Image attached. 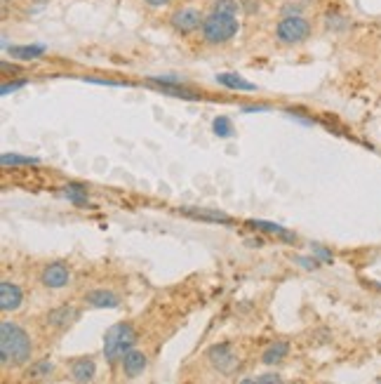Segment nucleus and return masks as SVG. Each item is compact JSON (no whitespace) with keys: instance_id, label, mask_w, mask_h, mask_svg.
I'll return each mask as SVG.
<instances>
[{"instance_id":"nucleus-22","label":"nucleus","mask_w":381,"mask_h":384,"mask_svg":"<svg viewBox=\"0 0 381 384\" xmlns=\"http://www.w3.org/2000/svg\"><path fill=\"white\" fill-rule=\"evenodd\" d=\"M212 130H214V135L216 137H233V123H231V118H226V116H216V118L212 120Z\"/></svg>"},{"instance_id":"nucleus-12","label":"nucleus","mask_w":381,"mask_h":384,"mask_svg":"<svg viewBox=\"0 0 381 384\" xmlns=\"http://www.w3.org/2000/svg\"><path fill=\"white\" fill-rule=\"evenodd\" d=\"M68 377H71L73 382H95L97 377V360L92 356H78L73 358L71 363H68Z\"/></svg>"},{"instance_id":"nucleus-4","label":"nucleus","mask_w":381,"mask_h":384,"mask_svg":"<svg viewBox=\"0 0 381 384\" xmlns=\"http://www.w3.org/2000/svg\"><path fill=\"white\" fill-rule=\"evenodd\" d=\"M313 36V24L306 19V15L301 17H280V21L273 28V38L283 48H299V45L308 43Z\"/></svg>"},{"instance_id":"nucleus-20","label":"nucleus","mask_w":381,"mask_h":384,"mask_svg":"<svg viewBox=\"0 0 381 384\" xmlns=\"http://www.w3.org/2000/svg\"><path fill=\"white\" fill-rule=\"evenodd\" d=\"M5 167H21V165H38V158H31V156H19V154H3V158H0Z\"/></svg>"},{"instance_id":"nucleus-14","label":"nucleus","mask_w":381,"mask_h":384,"mask_svg":"<svg viewBox=\"0 0 381 384\" xmlns=\"http://www.w3.org/2000/svg\"><path fill=\"white\" fill-rule=\"evenodd\" d=\"M287 356H290V342H287V340H275L271 347L263 349L261 363L263 365H275V363H280V360H285Z\"/></svg>"},{"instance_id":"nucleus-8","label":"nucleus","mask_w":381,"mask_h":384,"mask_svg":"<svg viewBox=\"0 0 381 384\" xmlns=\"http://www.w3.org/2000/svg\"><path fill=\"white\" fill-rule=\"evenodd\" d=\"M205 358L216 372H231L238 365V351L231 342H216L205 351Z\"/></svg>"},{"instance_id":"nucleus-24","label":"nucleus","mask_w":381,"mask_h":384,"mask_svg":"<svg viewBox=\"0 0 381 384\" xmlns=\"http://www.w3.org/2000/svg\"><path fill=\"white\" fill-rule=\"evenodd\" d=\"M243 382H259V384H273V382H283V377L278 375V372H263V375H257L252 377V380H243Z\"/></svg>"},{"instance_id":"nucleus-26","label":"nucleus","mask_w":381,"mask_h":384,"mask_svg":"<svg viewBox=\"0 0 381 384\" xmlns=\"http://www.w3.org/2000/svg\"><path fill=\"white\" fill-rule=\"evenodd\" d=\"M28 80H15V83H3V95H10V92L15 90H21V87H26Z\"/></svg>"},{"instance_id":"nucleus-2","label":"nucleus","mask_w":381,"mask_h":384,"mask_svg":"<svg viewBox=\"0 0 381 384\" xmlns=\"http://www.w3.org/2000/svg\"><path fill=\"white\" fill-rule=\"evenodd\" d=\"M33 354H36V345H33V337L28 335V330L21 323L5 318L0 323V363H3V370L26 368L33 360Z\"/></svg>"},{"instance_id":"nucleus-15","label":"nucleus","mask_w":381,"mask_h":384,"mask_svg":"<svg viewBox=\"0 0 381 384\" xmlns=\"http://www.w3.org/2000/svg\"><path fill=\"white\" fill-rule=\"evenodd\" d=\"M62 196L66 199L71 205L75 208H92V203L90 199H87V189H85V184H78V182H71V184H66L62 189Z\"/></svg>"},{"instance_id":"nucleus-11","label":"nucleus","mask_w":381,"mask_h":384,"mask_svg":"<svg viewBox=\"0 0 381 384\" xmlns=\"http://www.w3.org/2000/svg\"><path fill=\"white\" fill-rule=\"evenodd\" d=\"M85 304L92 309H118L120 307V295L115 290L109 288H95L85 293Z\"/></svg>"},{"instance_id":"nucleus-23","label":"nucleus","mask_w":381,"mask_h":384,"mask_svg":"<svg viewBox=\"0 0 381 384\" xmlns=\"http://www.w3.org/2000/svg\"><path fill=\"white\" fill-rule=\"evenodd\" d=\"M325 24H327V28H330V31H342V28L349 24V19H346L344 15H337V12H330L325 17Z\"/></svg>"},{"instance_id":"nucleus-7","label":"nucleus","mask_w":381,"mask_h":384,"mask_svg":"<svg viewBox=\"0 0 381 384\" xmlns=\"http://www.w3.org/2000/svg\"><path fill=\"white\" fill-rule=\"evenodd\" d=\"M80 318V309L75 304H59L43 316V325L52 333H66L71 325Z\"/></svg>"},{"instance_id":"nucleus-10","label":"nucleus","mask_w":381,"mask_h":384,"mask_svg":"<svg viewBox=\"0 0 381 384\" xmlns=\"http://www.w3.org/2000/svg\"><path fill=\"white\" fill-rule=\"evenodd\" d=\"M146 368H149V356L139 349H130V351L122 354L120 358V372L127 377V380H137L142 377Z\"/></svg>"},{"instance_id":"nucleus-13","label":"nucleus","mask_w":381,"mask_h":384,"mask_svg":"<svg viewBox=\"0 0 381 384\" xmlns=\"http://www.w3.org/2000/svg\"><path fill=\"white\" fill-rule=\"evenodd\" d=\"M55 375V363L50 358H38L24 368V380L26 382H50Z\"/></svg>"},{"instance_id":"nucleus-19","label":"nucleus","mask_w":381,"mask_h":384,"mask_svg":"<svg viewBox=\"0 0 381 384\" xmlns=\"http://www.w3.org/2000/svg\"><path fill=\"white\" fill-rule=\"evenodd\" d=\"M310 8V0H285L283 8H280V17H301L306 15Z\"/></svg>"},{"instance_id":"nucleus-16","label":"nucleus","mask_w":381,"mask_h":384,"mask_svg":"<svg viewBox=\"0 0 381 384\" xmlns=\"http://www.w3.org/2000/svg\"><path fill=\"white\" fill-rule=\"evenodd\" d=\"M248 226H250V229H254V231H263V234L280 236L283 241H290V243L297 241V234H292V231H287L285 226L273 224V222H263V219H250Z\"/></svg>"},{"instance_id":"nucleus-21","label":"nucleus","mask_w":381,"mask_h":384,"mask_svg":"<svg viewBox=\"0 0 381 384\" xmlns=\"http://www.w3.org/2000/svg\"><path fill=\"white\" fill-rule=\"evenodd\" d=\"M181 212L189 214V217H196V219H210V222L231 224V217H226L224 212H212V210H181Z\"/></svg>"},{"instance_id":"nucleus-9","label":"nucleus","mask_w":381,"mask_h":384,"mask_svg":"<svg viewBox=\"0 0 381 384\" xmlns=\"http://www.w3.org/2000/svg\"><path fill=\"white\" fill-rule=\"evenodd\" d=\"M24 304V290H21L19 283L15 281H0V309L5 313H15L21 309Z\"/></svg>"},{"instance_id":"nucleus-5","label":"nucleus","mask_w":381,"mask_h":384,"mask_svg":"<svg viewBox=\"0 0 381 384\" xmlns=\"http://www.w3.org/2000/svg\"><path fill=\"white\" fill-rule=\"evenodd\" d=\"M205 10L201 8V5L196 3H186L181 5V8L172 10L167 17V24L169 28H172L177 36H191V33H198L205 21Z\"/></svg>"},{"instance_id":"nucleus-18","label":"nucleus","mask_w":381,"mask_h":384,"mask_svg":"<svg viewBox=\"0 0 381 384\" xmlns=\"http://www.w3.org/2000/svg\"><path fill=\"white\" fill-rule=\"evenodd\" d=\"M10 55L17 60H38L45 55V48L43 45H15V48H10Z\"/></svg>"},{"instance_id":"nucleus-3","label":"nucleus","mask_w":381,"mask_h":384,"mask_svg":"<svg viewBox=\"0 0 381 384\" xmlns=\"http://www.w3.org/2000/svg\"><path fill=\"white\" fill-rule=\"evenodd\" d=\"M137 340H139L137 328H134L130 321H120V323L111 325L106 330V335H104V358H106V363L111 365L120 363L122 354L134 349Z\"/></svg>"},{"instance_id":"nucleus-1","label":"nucleus","mask_w":381,"mask_h":384,"mask_svg":"<svg viewBox=\"0 0 381 384\" xmlns=\"http://www.w3.org/2000/svg\"><path fill=\"white\" fill-rule=\"evenodd\" d=\"M240 33V3L238 0H212L201 26V38L210 48H221L236 40Z\"/></svg>"},{"instance_id":"nucleus-25","label":"nucleus","mask_w":381,"mask_h":384,"mask_svg":"<svg viewBox=\"0 0 381 384\" xmlns=\"http://www.w3.org/2000/svg\"><path fill=\"white\" fill-rule=\"evenodd\" d=\"M142 3L151 10H162V8H169L174 0H142Z\"/></svg>"},{"instance_id":"nucleus-6","label":"nucleus","mask_w":381,"mask_h":384,"mask_svg":"<svg viewBox=\"0 0 381 384\" xmlns=\"http://www.w3.org/2000/svg\"><path fill=\"white\" fill-rule=\"evenodd\" d=\"M73 281V271L66 262H50L45 264L38 273V283L43 285L45 290H52V293H59V290H66Z\"/></svg>"},{"instance_id":"nucleus-17","label":"nucleus","mask_w":381,"mask_h":384,"mask_svg":"<svg viewBox=\"0 0 381 384\" xmlns=\"http://www.w3.org/2000/svg\"><path fill=\"white\" fill-rule=\"evenodd\" d=\"M216 83L221 87H226V90H240V92H250V90H257L254 83H250V80L240 78L238 73L233 71H226V73H216Z\"/></svg>"}]
</instances>
